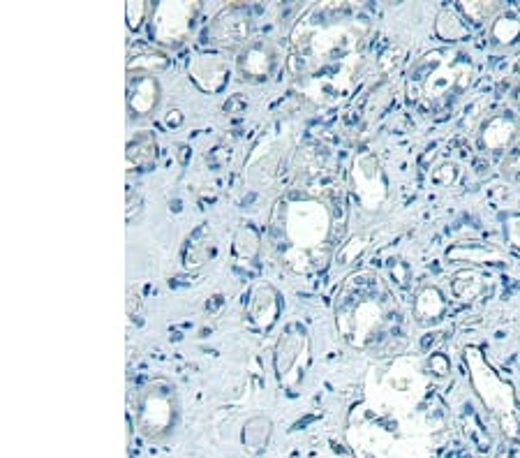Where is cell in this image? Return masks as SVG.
<instances>
[{
  "mask_svg": "<svg viewBox=\"0 0 520 458\" xmlns=\"http://www.w3.org/2000/svg\"><path fill=\"white\" fill-rule=\"evenodd\" d=\"M262 232L252 223H241L239 229L234 232L232 250L234 257L241 262H257L259 253H262Z\"/></svg>",
  "mask_w": 520,
  "mask_h": 458,
  "instance_id": "cell-25",
  "label": "cell"
},
{
  "mask_svg": "<svg viewBox=\"0 0 520 458\" xmlns=\"http://www.w3.org/2000/svg\"><path fill=\"white\" fill-rule=\"evenodd\" d=\"M188 75L199 91L215 95L225 91L229 77H232V68H229L227 58L218 51H202L188 63Z\"/></svg>",
  "mask_w": 520,
  "mask_h": 458,
  "instance_id": "cell-16",
  "label": "cell"
},
{
  "mask_svg": "<svg viewBox=\"0 0 520 458\" xmlns=\"http://www.w3.org/2000/svg\"><path fill=\"white\" fill-rule=\"evenodd\" d=\"M349 190L361 211L380 213L386 209L391 199L389 176L375 151L361 149L354 153L352 165H349Z\"/></svg>",
  "mask_w": 520,
  "mask_h": 458,
  "instance_id": "cell-10",
  "label": "cell"
},
{
  "mask_svg": "<svg viewBox=\"0 0 520 458\" xmlns=\"http://www.w3.org/2000/svg\"><path fill=\"white\" fill-rule=\"evenodd\" d=\"M449 262H467V264H507L509 257L504 255L502 248L493 246V243H453L447 250Z\"/></svg>",
  "mask_w": 520,
  "mask_h": 458,
  "instance_id": "cell-21",
  "label": "cell"
},
{
  "mask_svg": "<svg viewBox=\"0 0 520 458\" xmlns=\"http://www.w3.org/2000/svg\"><path fill=\"white\" fill-rule=\"evenodd\" d=\"M141 304H144V301H141V292L137 290L135 285H130L128 287V301H125V315H128V322L139 313Z\"/></svg>",
  "mask_w": 520,
  "mask_h": 458,
  "instance_id": "cell-36",
  "label": "cell"
},
{
  "mask_svg": "<svg viewBox=\"0 0 520 458\" xmlns=\"http://www.w3.org/2000/svg\"><path fill=\"white\" fill-rule=\"evenodd\" d=\"M252 31H255V24H252L250 7L243 3H229L208 21L206 42L220 51L239 54L252 40Z\"/></svg>",
  "mask_w": 520,
  "mask_h": 458,
  "instance_id": "cell-11",
  "label": "cell"
},
{
  "mask_svg": "<svg viewBox=\"0 0 520 458\" xmlns=\"http://www.w3.org/2000/svg\"><path fill=\"white\" fill-rule=\"evenodd\" d=\"M511 105H514V109L520 114V79L516 81V86L511 88Z\"/></svg>",
  "mask_w": 520,
  "mask_h": 458,
  "instance_id": "cell-42",
  "label": "cell"
},
{
  "mask_svg": "<svg viewBox=\"0 0 520 458\" xmlns=\"http://www.w3.org/2000/svg\"><path fill=\"white\" fill-rule=\"evenodd\" d=\"M451 297L463 301V304H474V301L484 299L490 290V278L486 271L479 267H465L451 273L449 278Z\"/></svg>",
  "mask_w": 520,
  "mask_h": 458,
  "instance_id": "cell-20",
  "label": "cell"
},
{
  "mask_svg": "<svg viewBox=\"0 0 520 458\" xmlns=\"http://www.w3.org/2000/svg\"><path fill=\"white\" fill-rule=\"evenodd\" d=\"M282 315V294L278 292L276 285L257 283L248 292L243 304V320L252 331L257 334H269L276 327Z\"/></svg>",
  "mask_w": 520,
  "mask_h": 458,
  "instance_id": "cell-14",
  "label": "cell"
},
{
  "mask_svg": "<svg viewBox=\"0 0 520 458\" xmlns=\"http://www.w3.org/2000/svg\"><path fill=\"white\" fill-rule=\"evenodd\" d=\"M477 77L472 56L460 47L423 51L405 72V95L419 112H444L470 91Z\"/></svg>",
  "mask_w": 520,
  "mask_h": 458,
  "instance_id": "cell-4",
  "label": "cell"
},
{
  "mask_svg": "<svg viewBox=\"0 0 520 458\" xmlns=\"http://www.w3.org/2000/svg\"><path fill=\"white\" fill-rule=\"evenodd\" d=\"M428 373H433L435 378H447V375L451 373V361L447 354L442 352H433L428 357Z\"/></svg>",
  "mask_w": 520,
  "mask_h": 458,
  "instance_id": "cell-34",
  "label": "cell"
},
{
  "mask_svg": "<svg viewBox=\"0 0 520 458\" xmlns=\"http://www.w3.org/2000/svg\"><path fill=\"white\" fill-rule=\"evenodd\" d=\"M373 17L356 3H312L289 31L287 72L301 98L317 105L345 100L366 70Z\"/></svg>",
  "mask_w": 520,
  "mask_h": 458,
  "instance_id": "cell-1",
  "label": "cell"
},
{
  "mask_svg": "<svg viewBox=\"0 0 520 458\" xmlns=\"http://www.w3.org/2000/svg\"><path fill=\"white\" fill-rule=\"evenodd\" d=\"M509 239L514 241L516 246L520 248V216H516V218L509 223Z\"/></svg>",
  "mask_w": 520,
  "mask_h": 458,
  "instance_id": "cell-40",
  "label": "cell"
},
{
  "mask_svg": "<svg viewBox=\"0 0 520 458\" xmlns=\"http://www.w3.org/2000/svg\"><path fill=\"white\" fill-rule=\"evenodd\" d=\"M162 105V84L155 75L125 77V109L130 121H148Z\"/></svg>",
  "mask_w": 520,
  "mask_h": 458,
  "instance_id": "cell-15",
  "label": "cell"
},
{
  "mask_svg": "<svg viewBox=\"0 0 520 458\" xmlns=\"http://www.w3.org/2000/svg\"><path fill=\"white\" fill-rule=\"evenodd\" d=\"M151 5L153 3H146V0H130V3L125 5V17H128L130 31L139 33L141 28L148 26V17H151Z\"/></svg>",
  "mask_w": 520,
  "mask_h": 458,
  "instance_id": "cell-29",
  "label": "cell"
},
{
  "mask_svg": "<svg viewBox=\"0 0 520 458\" xmlns=\"http://www.w3.org/2000/svg\"><path fill=\"white\" fill-rule=\"evenodd\" d=\"M366 239H363V236H359V239H354V243H359V246H356V253H361V248L366 246V243H363ZM338 262L340 264H349L354 260V246H349V243H343V248L338 250Z\"/></svg>",
  "mask_w": 520,
  "mask_h": 458,
  "instance_id": "cell-39",
  "label": "cell"
},
{
  "mask_svg": "<svg viewBox=\"0 0 520 458\" xmlns=\"http://www.w3.org/2000/svg\"><path fill=\"white\" fill-rule=\"evenodd\" d=\"M273 438V421L266 415H252L241 426V445L248 454H264Z\"/></svg>",
  "mask_w": 520,
  "mask_h": 458,
  "instance_id": "cell-22",
  "label": "cell"
},
{
  "mask_svg": "<svg viewBox=\"0 0 520 458\" xmlns=\"http://www.w3.org/2000/svg\"><path fill=\"white\" fill-rule=\"evenodd\" d=\"M458 174H460V169L456 162L444 160L437 167H433V172H430V181H433L437 188H451L453 183L458 181Z\"/></svg>",
  "mask_w": 520,
  "mask_h": 458,
  "instance_id": "cell-31",
  "label": "cell"
},
{
  "mask_svg": "<svg viewBox=\"0 0 520 458\" xmlns=\"http://www.w3.org/2000/svg\"><path fill=\"white\" fill-rule=\"evenodd\" d=\"M500 172L504 179L520 183V142L514 146V151L504 155L502 165H500Z\"/></svg>",
  "mask_w": 520,
  "mask_h": 458,
  "instance_id": "cell-33",
  "label": "cell"
},
{
  "mask_svg": "<svg viewBox=\"0 0 520 458\" xmlns=\"http://www.w3.org/2000/svg\"><path fill=\"white\" fill-rule=\"evenodd\" d=\"M456 10L463 14L465 21H472V24H486V21L490 24L497 14L507 10V5L497 3V0H460Z\"/></svg>",
  "mask_w": 520,
  "mask_h": 458,
  "instance_id": "cell-26",
  "label": "cell"
},
{
  "mask_svg": "<svg viewBox=\"0 0 520 458\" xmlns=\"http://www.w3.org/2000/svg\"><path fill=\"white\" fill-rule=\"evenodd\" d=\"M312 366V338L303 322L292 320L282 327L273 345V373L282 391L296 394Z\"/></svg>",
  "mask_w": 520,
  "mask_h": 458,
  "instance_id": "cell-8",
  "label": "cell"
},
{
  "mask_svg": "<svg viewBox=\"0 0 520 458\" xmlns=\"http://www.w3.org/2000/svg\"><path fill=\"white\" fill-rule=\"evenodd\" d=\"M162 123H165L167 130H178L185 123V114L178 107H169L165 112V118H162Z\"/></svg>",
  "mask_w": 520,
  "mask_h": 458,
  "instance_id": "cell-38",
  "label": "cell"
},
{
  "mask_svg": "<svg viewBox=\"0 0 520 458\" xmlns=\"http://www.w3.org/2000/svg\"><path fill=\"white\" fill-rule=\"evenodd\" d=\"M435 35L442 42H458L467 35L465 17L458 10H442L435 19Z\"/></svg>",
  "mask_w": 520,
  "mask_h": 458,
  "instance_id": "cell-27",
  "label": "cell"
},
{
  "mask_svg": "<svg viewBox=\"0 0 520 458\" xmlns=\"http://www.w3.org/2000/svg\"><path fill=\"white\" fill-rule=\"evenodd\" d=\"M245 109H248V100H245L243 95H229L225 107H222V112H225L227 116H239L245 112Z\"/></svg>",
  "mask_w": 520,
  "mask_h": 458,
  "instance_id": "cell-37",
  "label": "cell"
},
{
  "mask_svg": "<svg viewBox=\"0 0 520 458\" xmlns=\"http://www.w3.org/2000/svg\"><path fill=\"white\" fill-rule=\"evenodd\" d=\"M345 225L343 190L333 176L280 192L266 223V248L294 276H317L338 255Z\"/></svg>",
  "mask_w": 520,
  "mask_h": 458,
  "instance_id": "cell-2",
  "label": "cell"
},
{
  "mask_svg": "<svg viewBox=\"0 0 520 458\" xmlns=\"http://www.w3.org/2000/svg\"><path fill=\"white\" fill-rule=\"evenodd\" d=\"M333 322L349 350L373 359H398L410 345L396 294L373 269L354 271L343 280L333 299Z\"/></svg>",
  "mask_w": 520,
  "mask_h": 458,
  "instance_id": "cell-3",
  "label": "cell"
},
{
  "mask_svg": "<svg viewBox=\"0 0 520 458\" xmlns=\"http://www.w3.org/2000/svg\"><path fill=\"white\" fill-rule=\"evenodd\" d=\"M158 160V137L151 130H137L125 144V174L148 172Z\"/></svg>",
  "mask_w": 520,
  "mask_h": 458,
  "instance_id": "cell-18",
  "label": "cell"
},
{
  "mask_svg": "<svg viewBox=\"0 0 520 458\" xmlns=\"http://www.w3.org/2000/svg\"><path fill=\"white\" fill-rule=\"evenodd\" d=\"M222 304H225V297H222V294H213L211 301L206 304V310L208 313H215V310H218Z\"/></svg>",
  "mask_w": 520,
  "mask_h": 458,
  "instance_id": "cell-41",
  "label": "cell"
},
{
  "mask_svg": "<svg viewBox=\"0 0 520 458\" xmlns=\"http://www.w3.org/2000/svg\"><path fill=\"white\" fill-rule=\"evenodd\" d=\"M520 142V114L514 109H495L481 118L477 128L479 151L507 155Z\"/></svg>",
  "mask_w": 520,
  "mask_h": 458,
  "instance_id": "cell-13",
  "label": "cell"
},
{
  "mask_svg": "<svg viewBox=\"0 0 520 458\" xmlns=\"http://www.w3.org/2000/svg\"><path fill=\"white\" fill-rule=\"evenodd\" d=\"M463 359L470 373L472 389L477 391L481 405H484L488 417L495 421L500 433L511 442L520 440V403L514 387L507 380L500 378V373L490 366L486 354L477 345H467L463 350Z\"/></svg>",
  "mask_w": 520,
  "mask_h": 458,
  "instance_id": "cell-5",
  "label": "cell"
},
{
  "mask_svg": "<svg viewBox=\"0 0 520 458\" xmlns=\"http://www.w3.org/2000/svg\"><path fill=\"white\" fill-rule=\"evenodd\" d=\"M403 58H405V49L400 47V44H391V47H386L382 54L377 56L375 72L380 75V79H389L396 75L400 65H403Z\"/></svg>",
  "mask_w": 520,
  "mask_h": 458,
  "instance_id": "cell-28",
  "label": "cell"
},
{
  "mask_svg": "<svg viewBox=\"0 0 520 458\" xmlns=\"http://www.w3.org/2000/svg\"><path fill=\"white\" fill-rule=\"evenodd\" d=\"M299 146L292 132V123L287 118H278L269 130L259 137V142L252 149L245 169H248V179L255 186L269 188L280 181L285 169L294 167V158Z\"/></svg>",
  "mask_w": 520,
  "mask_h": 458,
  "instance_id": "cell-7",
  "label": "cell"
},
{
  "mask_svg": "<svg viewBox=\"0 0 520 458\" xmlns=\"http://www.w3.org/2000/svg\"><path fill=\"white\" fill-rule=\"evenodd\" d=\"M282 65V51L276 40L271 38H252L245 47L236 54L234 68L241 81L252 86L269 84L276 77Z\"/></svg>",
  "mask_w": 520,
  "mask_h": 458,
  "instance_id": "cell-12",
  "label": "cell"
},
{
  "mask_svg": "<svg viewBox=\"0 0 520 458\" xmlns=\"http://www.w3.org/2000/svg\"><path fill=\"white\" fill-rule=\"evenodd\" d=\"M229 160H232V149H229V146H215V149L208 151V155H206L208 167H213V169L225 167Z\"/></svg>",
  "mask_w": 520,
  "mask_h": 458,
  "instance_id": "cell-35",
  "label": "cell"
},
{
  "mask_svg": "<svg viewBox=\"0 0 520 458\" xmlns=\"http://www.w3.org/2000/svg\"><path fill=\"white\" fill-rule=\"evenodd\" d=\"M199 12H202V3H197V0L153 3L151 17H148V40L165 51L183 47L195 31Z\"/></svg>",
  "mask_w": 520,
  "mask_h": 458,
  "instance_id": "cell-9",
  "label": "cell"
},
{
  "mask_svg": "<svg viewBox=\"0 0 520 458\" xmlns=\"http://www.w3.org/2000/svg\"><path fill=\"white\" fill-rule=\"evenodd\" d=\"M386 271H389V278H391V285L398 287V290H407V287L412 285V267L407 264L405 260H389L386 264Z\"/></svg>",
  "mask_w": 520,
  "mask_h": 458,
  "instance_id": "cell-30",
  "label": "cell"
},
{
  "mask_svg": "<svg viewBox=\"0 0 520 458\" xmlns=\"http://www.w3.org/2000/svg\"><path fill=\"white\" fill-rule=\"evenodd\" d=\"M495 458H511V454H509V452H504V449H502V452H497Z\"/></svg>",
  "mask_w": 520,
  "mask_h": 458,
  "instance_id": "cell-43",
  "label": "cell"
},
{
  "mask_svg": "<svg viewBox=\"0 0 520 458\" xmlns=\"http://www.w3.org/2000/svg\"><path fill=\"white\" fill-rule=\"evenodd\" d=\"M449 313V299L440 285L423 283L419 290L414 292L412 299V320L419 327L428 329L440 324Z\"/></svg>",
  "mask_w": 520,
  "mask_h": 458,
  "instance_id": "cell-17",
  "label": "cell"
},
{
  "mask_svg": "<svg viewBox=\"0 0 520 458\" xmlns=\"http://www.w3.org/2000/svg\"><path fill=\"white\" fill-rule=\"evenodd\" d=\"M181 421V396L176 384L155 375L141 384L135 396V426L141 438L151 445H167Z\"/></svg>",
  "mask_w": 520,
  "mask_h": 458,
  "instance_id": "cell-6",
  "label": "cell"
},
{
  "mask_svg": "<svg viewBox=\"0 0 520 458\" xmlns=\"http://www.w3.org/2000/svg\"><path fill=\"white\" fill-rule=\"evenodd\" d=\"M488 40L493 47L511 49L520 42V12L507 7L488 24Z\"/></svg>",
  "mask_w": 520,
  "mask_h": 458,
  "instance_id": "cell-23",
  "label": "cell"
},
{
  "mask_svg": "<svg viewBox=\"0 0 520 458\" xmlns=\"http://www.w3.org/2000/svg\"><path fill=\"white\" fill-rule=\"evenodd\" d=\"M215 255H218V239H215L211 229L202 225L188 236V241H185L183 246L181 260H183V267L188 271H199L204 269L206 264H211L215 260Z\"/></svg>",
  "mask_w": 520,
  "mask_h": 458,
  "instance_id": "cell-19",
  "label": "cell"
},
{
  "mask_svg": "<svg viewBox=\"0 0 520 458\" xmlns=\"http://www.w3.org/2000/svg\"><path fill=\"white\" fill-rule=\"evenodd\" d=\"M169 65H172V58L165 49H158V47H151V49H141L137 54H132L128 58V68L125 72L128 75H155L158 77L160 72L169 70Z\"/></svg>",
  "mask_w": 520,
  "mask_h": 458,
  "instance_id": "cell-24",
  "label": "cell"
},
{
  "mask_svg": "<svg viewBox=\"0 0 520 458\" xmlns=\"http://www.w3.org/2000/svg\"><path fill=\"white\" fill-rule=\"evenodd\" d=\"M141 213H144V197H141V192L137 188L128 186L125 190V220L132 223V220H137Z\"/></svg>",
  "mask_w": 520,
  "mask_h": 458,
  "instance_id": "cell-32",
  "label": "cell"
}]
</instances>
